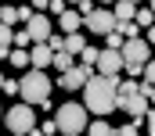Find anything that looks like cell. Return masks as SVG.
Instances as JSON below:
<instances>
[{
    "instance_id": "f1b7e54d",
    "label": "cell",
    "mask_w": 155,
    "mask_h": 136,
    "mask_svg": "<svg viewBox=\"0 0 155 136\" xmlns=\"http://www.w3.org/2000/svg\"><path fill=\"white\" fill-rule=\"evenodd\" d=\"M123 72H126L130 79H137V75H144V65H126V68H123Z\"/></svg>"
},
{
    "instance_id": "8fae6325",
    "label": "cell",
    "mask_w": 155,
    "mask_h": 136,
    "mask_svg": "<svg viewBox=\"0 0 155 136\" xmlns=\"http://www.w3.org/2000/svg\"><path fill=\"white\" fill-rule=\"evenodd\" d=\"M29 65L43 72L47 65H54V50H51L47 43H33V50H29Z\"/></svg>"
},
{
    "instance_id": "1f68e13d",
    "label": "cell",
    "mask_w": 155,
    "mask_h": 136,
    "mask_svg": "<svg viewBox=\"0 0 155 136\" xmlns=\"http://www.w3.org/2000/svg\"><path fill=\"white\" fill-rule=\"evenodd\" d=\"M33 4V11H43V7H51V0H29Z\"/></svg>"
},
{
    "instance_id": "d590c367",
    "label": "cell",
    "mask_w": 155,
    "mask_h": 136,
    "mask_svg": "<svg viewBox=\"0 0 155 136\" xmlns=\"http://www.w3.org/2000/svg\"><path fill=\"white\" fill-rule=\"evenodd\" d=\"M101 4H105V7H108V4H116V0H101Z\"/></svg>"
},
{
    "instance_id": "52a82bcc",
    "label": "cell",
    "mask_w": 155,
    "mask_h": 136,
    "mask_svg": "<svg viewBox=\"0 0 155 136\" xmlns=\"http://www.w3.org/2000/svg\"><path fill=\"white\" fill-rule=\"evenodd\" d=\"M126 68V61H123V54L119 50H101V57H97V75H108V79H119V72Z\"/></svg>"
},
{
    "instance_id": "4dcf8cb0",
    "label": "cell",
    "mask_w": 155,
    "mask_h": 136,
    "mask_svg": "<svg viewBox=\"0 0 155 136\" xmlns=\"http://www.w3.org/2000/svg\"><path fill=\"white\" fill-rule=\"evenodd\" d=\"M144 125H148V133L155 136V107H152V111H148V115H144Z\"/></svg>"
},
{
    "instance_id": "836d02e7",
    "label": "cell",
    "mask_w": 155,
    "mask_h": 136,
    "mask_svg": "<svg viewBox=\"0 0 155 136\" xmlns=\"http://www.w3.org/2000/svg\"><path fill=\"white\" fill-rule=\"evenodd\" d=\"M65 4H76V7H79V4H83V0H65Z\"/></svg>"
},
{
    "instance_id": "30bf717a",
    "label": "cell",
    "mask_w": 155,
    "mask_h": 136,
    "mask_svg": "<svg viewBox=\"0 0 155 136\" xmlns=\"http://www.w3.org/2000/svg\"><path fill=\"white\" fill-rule=\"evenodd\" d=\"M87 79H94V72H90V68H83V65H76V68H69V72L58 79V86H61V90H83V86H87Z\"/></svg>"
},
{
    "instance_id": "9a60e30c",
    "label": "cell",
    "mask_w": 155,
    "mask_h": 136,
    "mask_svg": "<svg viewBox=\"0 0 155 136\" xmlns=\"http://www.w3.org/2000/svg\"><path fill=\"white\" fill-rule=\"evenodd\" d=\"M65 50H69V54H83V50H87V36H83V32L65 36Z\"/></svg>"
},
{
    "instance_id": "f546056e",
    "label": "cell",
    "mask_w": 155,
    "mask_h": 136,
    "mask_svg": "<svg viewBox=\"0 0 155 136\" xmlns=\"http://www.w3.org/2000/svg\"><path fill=\"white\" fill-rule=\"evenodd\" d=\"M51 11H54V14H58V18H61V14H65V11H69V7H65V0H51Z\"/></svg>"
},
{
    "instance_id": "ac0fdd59",
    "label": "cell",
    "mask_w": 155,
    "mask_h": 136,
    "mask_svg": "<svg viewBox=\"0 0 155 136\" xmlns=\"http://www.w3.org/2000/svg\"><path fill=\"white\" fill-rule=\"evenodd\" d=\"M116 32L123 36V39H137L141 29H137V22H116Z\"/></svg>"
},
{
    "instance_id": "7c38bea8",
    "label": "cell",
    "mask_w": 155,
    "mask_h": 136,
    "mask_svg": "<svg viewBox=\"0 0 155 136\" xmlns=\"http://www.w3.org/2000/svg\"><path fill=\"white\" fill-rule=\"evenodd\" d=\"M79 25H83V14H79V11H65V14L58 18V29H61L65 36L79 32Z\"/></svg>"
},
{
    "instance_id": "44dd1931",
    "label": "cell",
    "mask_w": 155,
    "mask_h": 136,
    "mask_svg": "<svg viewBox=\"0 0 155 136\" xmlns=\"http://www.w3.org/2000/svg\"><path fill=\"white\" fill-rule=\"evenodd\" d=\"M15 22H18V7H0V25H7V29H11Z\"/></svg>"
},
{
    "instance_id": "d6a6232c",
    "label": "cell",
    "mask_w": 155,
    "mask_h": 136,
    "mask_svg": "<svg viewBox=\"0 0 155 136\" xmlns=\"http://www.w3.org/2000/svg\"><path fill=\"white\" fill-rule=\"evenodd\" d=\"M144 39H148V43H152V47H155V25H152V29H148V32H144Z\"/></svg>"
},
{
    "instance_id": "d4e9b609",
    "label": "cell",
    "mask_w": 155,
    "mask_h": 136,
    "mask_svg": "<svg viewBox=\"0 0 155 136\" xmlns=\"http://www.w3.org/2000/svg\"><path fill=\"white\" fill-rule=\"evenodd\" d=\"M40 136H58V122H54V118L43 122V125H40Z\"/></svg>"
},
{
    "instance_id": "74e56055",
    "label": "cell",
    "mask_w": 155,
    "mask_h": 136,
    "mask_svg": "<svg viewBox=\"0 0 155 136\" xmlns=\"http://www.w3.org/2000/svg\"><path fill=\"white\" fill-rule=\"evenodd\" d=\"M0 90H4V75H0Z\"/></svg>"
},
{
    "instance_id": "f35d334b",
    "label": "cell",
    "mask_w": 155,
    "mask_h": 136,
    "mask_svg": "<svg viewBox=\"0 0 155 136\" xmlns=\"http://www.w3.org/2000/svg\"><path fill=\"white\" fill-rule=\"evenodd\" d=\"M58 136H65V133H58Z\"/></svg>"
},
{
    "instance_id": "4316f807",
    "label": "cell",
    "mask_w": 155,
    "mask_h": 136,
    "mask_svg": "<svg viewBox=\"0 0 155 136\" xmlns=\"http://www.w3.org/2000/svg\"><path fill=\"white\" fill-rule=\"evenodd\" d=\"M15 47H33V39H29L25 29H22V32H15Z\"/></svg>"
},
{
    "instance_id": "603a6c76",
    "label": "cell",
    "mask_w": 155,
    "mask_h": 136,
    "mask_svg": "<svg viewBox=\"0 0 155 136\" xmlns=\"http://www.w3.org/2000/svg\"><path fill=\"white\" fill-rule=\"evenodd\" d=\"M105 43H108V50H123V43H126V39H123L119 32H108V36H105Z\"/></svg>"
},
{
    "instance_id": "9c48e42d",
    "label": "cell",
    "mask_w": 155,
    "mask_h": 136,
    "mask_svg": "<svg viewBox=\"0 0 155 136\" xmlns=\"http://www.w3.org/2000/svg\"><path fill=\"white\" fill-rule=\"evenodd\" d=\"M116 111H126L134 122H141L148 111H152V104H148V97H141V93H134V97H126V100H119L116 104Z\"/></svg>"
},
{
    "instance_id": "8d00e7d4",
    "label": "cell",
    "mask_w": 155,
    "mask_h": 136,
    "mask_svg": "<svg viewBox=\"0 0 155 136\" xmlns=\"http://www.w3.org/2000/svg\"><path fill=\"white\" fill-rule=\"evenodd\" d=\"M148 7H152V11H155V0H148Z\"/></svg>"
},
{
    "instance_id": "e0dca14e",
    "label": "cell",
    "mask_w": 155,
    "mask_h": 136,
    "mask_svg": "<svg viewBox=\"0 0 155 136\" xmlns=\"http://www.w3.org/2000/svg\"><path fill=\"white\" fill-rule=\"evenodd\" d=\"M97 57H101V50H97V47H87V50L79 54V65H83V68H90V72H94V68H97Z\"/></svg>"
},
{
    "instance_id": "7402d4cb",
    "label": "cell",
    "mask_w": 155,
    "mask_h": 136,
    "mask_svg": "<svg viewBox=\"0 0 155 136\" xmlns=\"http://www.w3.org/2000/svg\"><path fill=\"white\" fill-rule=\"evenodd\" d=\"M0 93L15 97V93H22V82H18V79H4V90H0Z\"/></svg>"
},
{
    "instance_id": "7a4b0ae2",
    "label": "cell",
    "mask_w": 155,
    "mask_h": 136,
    "mask_svg": "<svg viewBox=\"0 0 155 136\" xmlns=\"http://www.w3.org/2000/svg\"><path fill=\"white\" fill-rule=\"evenodd\" d=\"M54 122H58V133L65 136H79L87 133V104H61L58 107V115H54Z\"/></svg>"
},
{
    "instance_id": "4fadbf2b",
    "label": "cell",
    "mask_w": 155,
    "mask_h": 136,
    "mask_svg": "<svg viewBox=\"0 0 155 136\" xmlns=\"http://www.w3.org/2000/svg\"><path fill=\"white\" fill-rule=\"evenodd\" d=\"M116 22H134V14H137V7L130 4V0H116Z\"/></svg>"
},
{
    "instance_id": "5bb4252c",
    "label": "cell",
    "mask_w": 155,
    "mask_h": 136,
    "mask_svg": "<svg viewBox=\"0 0 155 136\" xmlns=\"http://www.w3.org/2000/svg\"><path fill=\"white\" fill-rule=\"evenodd\" d=\"M134 22H137V29H144V32H148V29L155 25V11H152V7H137Z\"/></svg>"
},
{
    "instance_id": "3957f363",
    "label": "cell",
    "mask_w": 155,
    "mask_h": 136,
    "mask_svg": "<svg viewBox=\"0 0 155 136\" xmlns=\"http://www.w3.org/2000/svg\"><path fill=\"white\" fill-rule=\"evenodd\" d=\"M18 82H22V93H18V97L25 104H43L51 97V79H47V72H40V68H29Z\"/></svg>"
},
{
    "instance_id": "e575fe53",
    "label": "cell",
    "mask_w": 155,
    "mask_h": 136,
    "mask_svg": "<svg viewBox=\"0 0 155 136\" xmlns=\"http://www.w3.org/2000/svg\"><path fill=\"white\" fill-rule=\"evenodd\" d=\"M130 4H134V7H141V0H130Z\"/></svg>"
},
{
    "instance_id": "d6986e66",
    "label": "cell",
    "mask_w": 155,
    "mask_h": 136,
    "mask_svg": "<svg viewBox=\"0 0 155 136\" xmlns=\"http://www.w3.org/2000/svg\"><path fill=\"white\" fill-rule=\"evenodd\" d=\"M54 68H58L61 75H65L69 68H76V65H72V54H69V50H58V54H54Z\"/></svg>"
},
{
    "instance_id": "ba28073f",
    "label": "cell",
    "mask_w": 155,
    "mask_h": 136,
    "mask_svg": "<svg viewBox=\"0 0 155 136\" xmlns=\"http://www.w3.org/2000/svg\"><path fill=\"white\" fill-rule=\"evenodd\" d=\"M25 32H29V39H33V43H47V39L54 36V29H51V18L36 11V14L25 22Z\"/></svg>"
},
{
    "instance_id": "2e32d148",
    "label": "cell",
    "mask_w": 155,
    "mask_h": 136,
    "mask_svg": "<svg viewBox=\"0 0 155 136\" xmlns=\"http://www.w3.org/2000/svg\"><path fill=\"white\" fill-rule=\"evenodd\" d=\"M87 136H116V129H112L105 118H97V122H90V125H87Z\"/></svg>"
},
{
    "instance_id": "277c9868",
    "label": "cell",
    "mask_w": 155,
    "mask_h": 136,
    "mask_svg": "<svg viewBox=\"0 0 155 136\" xmlns=\"http://www.w3.org/2000/svg\"><path fill=\"white\" fill-rule=\"evenodd\" d=\"M4 125L11 129L15 136H29L33 129H36V111H33V104H15L7 115H4Z\"/></svg>"
},
{
    "instance_id": "5b68a950",
    "label": "cell",
    "mask_w": 155,
    "mask_h": 136,
    "mask_svg": "<svg viewBox=\"0 0 155 136\" xmlns=\"http://www.w3.org/2000/svg\"><path fill=\"white\" fill-rule=\"evenodd\" d=\"M83 25H87V32H94V36H108V32H116V14L108 7H94L83 18Z\"/></svg>"
},
{
    "instance_id": "484cf974",
    "label": "cell",
    "mask_w": 155,
    "mask_h": 136,
    "mask_svg": "<svg viewBox=\"0 0 155 136\" xmlns=\"http://www.w3.org/2000/svg\"><path fill=\"white\" fill-rule=\"evenodd\" d=\"M33 14H36V11H33V4H22V7H18V22H29Z\"/></svg>"
},
{
    "instance_id": "ffe728a7",
    "label": "cell",
    "mask_w": 155,
    "mask_h": 136,
    "mask_svg": "<svg viewBox=\"0 0 155 136\" xmlns=\"http://www.w3.org/2000/svg\"><path fill=\"white\" fill-rule=\"evenodd\" d=\"M7 61H11L15 68H29V50H22V47H18V50H11V57H7Z\"/></svg>"
},
{
    "instance_id": "6da1fadb",
    "label": "cell",
    "mask_w": 155,
    "mask_h": 136,
    "mask_svg": "<svg viewBox=\"0 0 155 136\" xmlns=\"http://www.w3.org/2000/svg\"><path fill=\"white\" fill-rule=\"evenodd\" d=\"M116 90H119V79H108V75L87 79V86H83V104H87V111H94V115L116 111Z\"/></svg>"
},
{
    "instance_id": "cb8c5ba5",
    "label": "cell",
    "mask_w": 155,
    "mask_h": 136,
    "mask_svg": "<svg viewBox=\"0 0 155 136\" xmlns=\"http://www.w3.org/2000/svg\"><path fill=\"white\" fill-rule=\"evenodd\" d=\"M116 136H141V133H137V122H126V125H119Z\"/></svg>"
},
{
    "instance_id": "8992f818",
    "label": "cell",
    "mask_w": 155,
    "mask_h": 136,
    "mask_svg": "<svg viewBox=\"0 0 155 136\" xmlns=\"http://www.w3.org/2000/svg\"><path fill=\"white\" fill-rule=\"evenodd\" d=\"M119 54H123L126 65H148V61H152V43H148L144 36H137V39H126Z\"/></svg>"
},
{
    "instance_id": "83f0119b",
    "label": "cell",
    "mask_w": 155,
    "mask_h": 136,
    "mask_svg": "<svg viewBox=\"0 0 155 136\" xmlns=\"http://www.w3.org/2000/svg\"><path fill=\"white\" fill-rule=\"evenodd\" d=\"M144 82H148V86H155V61H148V65H144Z\"/></svg>"
}]
</instances>
